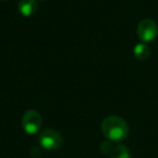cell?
I'll use <instances>...</instances> for the list:
<instances>
[{
    "instance_id": "cell-1",
    "label": "cell",
    "mask_w": 158,
    "mask_h": 158,
    "mask_svg": "<svg viewBox=\"0 0 158 158\" xmlns=\"http://www.w3.org/2000/svg\"><path fill=\"white\" fill-rule=\"evenodd\" d=\"M101 129L104 135L112 142L123 141L129 133V127L127 123L118 116H108L104 118Z\"/></svg>"
},
{
    "instance_id": "cell-2",
    "label": "cell",
    "mask_w": 158,
    "mask_h": 158,
    "mask_svg": "<svg viewBox=\"0 0 158 158\" xmlns=\"http://www.w3.org/2000/svg\"><path fill=\"white\" fill-rule=\"evenodd\" d=\"M138 36L142 42L153 41L158 35V26L152 19H144L138 25Z\"/></svg>"
},
{
    "instance_id": "cell-3",
    "label": "cell",
    "mask_w": 158,
    "mask_h": 158,
    "mask_svg": "<svg viewBox=\"0 0 158 158\" xmlns=\"http://www.w3.org/2000/svg\"><path fill=\"white\" fill-rule=\"evenodd\" d=\"M42 119L37 110H29L22 117V127L28 134H35L40 130Z\"/></svg>"
},
{
    "instance_id": "cell-4",
    "label": "cell",
    "mask_w": 158,
    "mask_h": 158,
    "mask_svg": "<svg viewBox=\"0 0 158 158\" xmlns=\"http://www.w3.org/2000/svg\"><path fill=\"white\" fill-rule=\"evenodd\" d=\"M40 145L47 151H55L62 144V138L59 132L52 129H47L39 136Z\"/></svg>"
},
{
    "instance_id": "cell-5",
    "label": "cell",
    "mask_w": 158,
    "mask_h": 158,
    "mask_svg": "<svg viewBox=\"0 0 158 158\" xmlns=\"http://www.w3.org/2000/svg\"><path fill=\"white\" fill-rule=\"evenodd\" d=\"M37 1L36 0H20L19 11L24 16H31L37 11Z\"/></svg>"
},
{
    "instance_id": "cell-6",
    "label": "cell",
    "mask_w": 158,
    "mask_h": 158,
    "mask_svg": "<svg viewBox=\"0 0 158 158\" xmlns=\"http://www.w3.org/2000/svg\"><path fill=\"white\" fill-rule=\"evenodd\" d=\"M133 53H134L135 59L140 60V61H144V60H146L147 57L149 56V54H151V50H149L148 46H147L146 44L141 42V44H136V46L134 47Z\"/></svg>"
},
{
    "instance_id": "cell-7",
    "label": "cell",
    "mask_w": 158,
    "mask_h": 158,
    "mask_svg": "<svg viewBox=\"0 0 158 158\" xmlns=\"http://www.w3.org/2000/svg\"><path fill=\"white\" fill-rule=\"evenodd\" d=\"M110 158H130V152L125 145H117L113 148Z\"/></svg>"
},
{
    "instance_id": "cell-8",
    "label": "cell",
    "mask_w": 158,
    "mask_h": 158,
    "mask_svg": "<svg viewBox=\"0 0 158 158\" xmlns=\"http://www.w3.org/2000/svg\"><path fill=\"white\" fill-rule=\"evenodd\" d=\"M113 145L112 143H110V141H104V142H102L101 144H100V149H101L102 153L104 154H107V153H112L113 151Z\"/></svg>"
}]
</instances>
